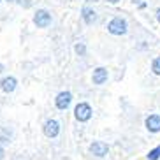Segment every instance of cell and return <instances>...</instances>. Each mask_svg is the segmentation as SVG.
<instances>
[{
    "label": "cell",
    "mask_w": 160,
    "mask_h": 160,
    "mask_svg": "<svg viewBox=\"0 0 160 160\" xmlns=\"http://www.w3.org/2000/svg\"><path fill=\"white\" fill-rule=\"evenodd\" d=\"M108 32L113 35H125L127 33V21L123 18H113L108 23Z\"/></svg>",
    "instance_id": "1"
},
{
    "label": "cell",
    "mask_w": 160,
    "mask_h": 160,
    "mask_svg": "<svg viewBox=\"0 0 160 160\" xmlns=\"http://www.w3.org/2000/svg\"><path fill=\"white\" fill-rule=\"evenodd\" d=\"M33 25L37 28H48L51 25V14L46 9H39L35 12V16H33Z\"/></svg>",
    "instance_id": "2"
},
{
    "label": "cell",
    "mask_w": 160,
    "mask_h": 160,
    "mask_svg": "<svg viewBox=\"0 0 160 160\" xmlns=\"http://www.w3.org/2000/svg\"><path fill=\"white\" fill-rule=\"evenodd\" d=\"M74 116L78 122H88L90 118H92V108H90V104L79 102L74 109Z\"/></svg>",
    "instance_id": "3"
},
{
    "label": "cell",
    "mask_w": 160,
    "mask_h": 160,
    "mask_svg": "<svg viewBox=\"0 0 160 160\" xmlns=\"http://www.w3.org/2000/svg\"><path fill=\"white\" fill-rule=\"evenodd\" d=\"M72 102V93L71 92H62V93L57 95V100H55V104H57L58 109H67L69 106H71Z\"/></svg>",
    "instance_id": "4"
},
{
    "label": "cell",
    "mask_w": 160,
    "mask_h": 160,
    "mask_svg": "<svg viewBox=\"0 0 160 160\" xmlns=\"http://www.w3.org/2000/svg\"><path fill=\"white\" fill-rule=\"evenodd\" d=\"M58 132H60V123L57 120H48L44 123V134H46V137H57Z\"/></svg>",
    "instance_id": "5"
},
{
    "label": "cell",
    "mask_w": 160,
    "mask_h": 160,
    "mask_svg": "<svg viewBox=\"0 0 160 160\" xmlns=\"http://www.w3.org/2000/svg\"><path fill=\"white\" fill-rule=\"evenodd\" d=\"M90 151H92L95 157H104V155H108L109 148H108V144H106V142L95 141V142H92V146H90Z\"/></svg>",
    "instance_id": "6"
},
{
    "label": "cell",
    "mask_w": 160,
    "mask_h": 160,
    "mask_svg": "<svg viewBox=\"0 0 160 160\" xmlns=\"http://www.w3.org/2000/svg\"><path fill=\"white\" fill-rule=\"evenodd\" d=\"M92 81H93V85H104L108 81V69H104V67L95 69L93 76H92Z\"/></svg>",
    "instance_id": "7"
},
{
    "label": "cell",
    "mask_w": 160,
    "mask_h": 160,
    "mask_svg": "<svg viewBox=\"0 0 160 160\" xmlns=\"http://www.w3.org/2000/svg\"><path fill=\"white\" fill-rule=\"evenodd\" d=\"M146 128L150 132H160V116L158 114H150L146 118Z\"/></svg>",
    "instance_id": "8"
},
{
    "label": "cell",
    "mask_w": 160,
    "mask_h": 160,
    "mask_svg": "<svg viewBox=\"0 0 160 160\" xmlns=\"http://www.w3.org/2000/svg\"><path fill=\"white\" fill-rule=\"evenodd\" d=\"M16 85H18V81H16V78H12V76H9V78H4V79H2V83H0V86H2V90H4L5 93L14 92V90H16Z\"/></svg>",
    "instance_id": "9"
},
{
    "label": "cell",
    "mask_w": 160,
    "mask_h": 160,
    "mask_svg": "<svg viewBox=\"0 0 160 160\" xmlns=\"http://www.w3.org/2000/svg\"><path fill=\"white\" fill-rule=\"evenodd\" d=\"M83 19H85L86 25L95 23V19H97V12H95L93 9H90V7H83Z\"/></svg>",
    "instance_id": "10"
},
{
    "label": "cell",
    "mask_w": 160,
    "mask_h": 160,
    "mask_svg": "<svg viewBox=\"0 0 160 160\" xmlns=\"http://www.w3.org/2000/svg\"><path fill=\"white\" fill-rule=\"evenodd\" d=\"M160 158V146H157L155 150H151L148 153V160H158Z\"/></svg>",
    "instance_id": "11"
},
{
    "label": "cell",
    "mask_w": 160,
    "mask_h": 160,
    "mask_svg": "<svg viewBox=\"0 0 160 160\" xmlns=\"http://www.w3.org/2000/svg\"><path fill=\"white\" fill-rule=\"evenodd\" d=\"M153 72L157 76H160V58H155L153 60Z\"/></svg>",
    "instance_id": "12"
},
{
    "label": "cell",
    "mask_w": 160,
    "mask_h": 160,
    "mask_svg": "<svg viewBox=\"0 0 160 160\" xmlns=\"http://www.w3.org/2000/svg\"><path fill=\"white\" fill-rule=\"evenodd\" d=\"M76 53L79 55V57H83L86 53V48H85V44H76Z\"/></svg>",
    "instance_id": "13"
},
{
    "label": "cell",
    "mask_w": 160,
    "mask_h": 160,
    "mask_svg": "<svg viewBox=\"0 0 160 160\" xmlns=\"http://www.w3.org/2000/svg\"><path fill=\"white\" fill-rule=\"evenodd\" d=\"M0 158H4V148L0 146Z\"/></svg>",
    "instance_id": "14"
},
{
    "label": "cell",
    "mask_w": 160,
    "mask_h": 160,
    "mask_svg": "<svg viewBox=\"0 0 160 160\" xmlns=\"http://www.w3.org/2000/svg\"><path fill=\"white\" fill-rule=\"evenodd\" d=\"M108 2H111V4H118L120 0H108Z\"/></svg>",
    "instance_id": "15"
},
{
    "label": "cell",
    "mask_w": 160,
    "mask_h": 160,
    "mask_svg": "<svg viewBox=\"0 0 160 160\" xmlns=\"http://www.w3.org/2000/svg\"><path fill=\"white\" fill-rule=\"evenodd\" d=\"M157 19H158V21H160V9L157 11Z\"/></svg>",
    "instance_id": "16"
},
{
    "label": "cell",
    "mask_w": 160,
    "mask_h": 160,
    "mask_svg": "<svg viewBox=\"0 0 160 160\" xmlns=\"http://www.w3.org/2000/svg\"><path fill=\"white\" fill-rule=\"evenodd\" d=\"M7 2H12V4H14V2H19V0H7Z\"/></svg>",
    "instance_id": "17"
},
{
    "label": "cell",
    "mask_w": 160,
    "mask_h": 160,
    "mask_svg": "<svg viewBox=\"0 0 160 160\" xmlns=\"http://www.w3.org/2000/svg\"><path fill=\"white\" fill-rule=\"evenodd\" d=\"M132 2H134V4H136V2H139V0H132Z\"/></svg>",
    "instance_id": "18"
},
{
    "label": "cell",
    "mask_w": 160,
    "mask_h": 160,
    "mask_svg": "<svg viewBox=\"0 0 160 160\" xmlns=\"http://www.w3.org/2000/svg\"><path fill=\"white\" fill-rule=\"evenodd\" d=\"M88 2H97V0H88Z\"/></svg>",
    "instance_id": "19"
},
{
    "label": "cell",
    "mask_w": 160,
    "mask_h": 160,
    "mask_svg": "<svg viewBox=\"0 0 160 160\" xmlns=\"http://www.w3.org/2000/svg\"><path fill=\"white\" fill-rule=\"evenodd\" d=\"M0 72H2V65H0Z\"/></svg>",
    "instance_id": "20"
}]
</instances>
